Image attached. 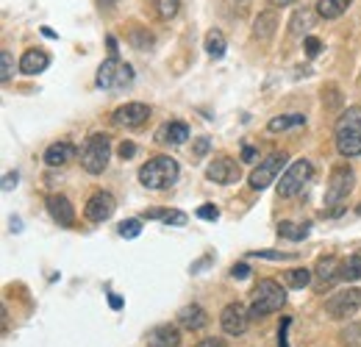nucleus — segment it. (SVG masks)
Here are the masks:
<instances>
[{
    "label": "nucleus",
    "instance_id": "1",
    "mask_svg": "<svg viewBox=\"0 0 361 347\" xmlns=\"http://www.w3.org/2000/svg\"><path fill=\"white\" fill-rule=\"evenodd\" d=\"M178 162L176 159H170V156H156V159H150L147 164H142V170H139V181H142V186H147V189H167V186H173L176 181H178Z\"/></svg>",
    "mask_w": 361,
    "mask_h": 347
},
{
    "label": "nucleus",
    "instance_id": "2",
    "mask_svg": "<svg viewBox=\"0 0 361 347\" xmlns=\"http://www.w3.org/2000/svg\"><path fill=\"white\" fill-rule=\"evenodd\" d=\"M336 150L342 156H361V109H348L336 123Z\"/></svg>",
    "mask_w": 361,
    "mask_h": 347
},
{
    "label": "nucleus",
    "instance_id": "3",
    "mask_svg": "<svg viewBox=\"0 0 361 347\" xmlns=\"http://www.w3.org/2000/svg\"><path fill=\"white\" fill-rule=\"evenodd\" d=\"M286 300V292L281 289V284L278 281H272V278H264V281H259V286H256V292H253V303H250V317H267L272 311H278L281 305Z\"/></svg>",
    "mask_w": 361,
    "mask_h": 347
},
{
    "label": "nucleus",
    "instance_id": "4",
    "mask_svg": "<svg viewBox=\"0 0 361 347\" xmlns=\"http://www.w3.org/2000/svg\"><path fill=\"white\" fill-rule=\"evenodd\" d=\"M94 84L100 89H126L134 84V67L123 64L120 59H106L94 75Z\"/></svg>",
    "mask_w": 361,
    "mask_h": 347
},
{
    "label": "nucleus",
    "instance_id": "5",
    "mask_svg": "<svg viewBox=\"0 0 361 347\" xmlns=\"http://www.w3.org/2000/svg\"><path fill=\"white\" fill-rule=\"evenodd\" d=\"M109 156H111V145H109V136L106 133H92L81 150V164L84 170L92 175L103 173L106 164H109Z\"/></svg>",
    "mask_w": 361,
    "mask_h": 347
},
{
    "label": "nucleus",
    "instance_id": "6",
    "mask_svg": "<svg viewBox=\"0 0 361 347\" xmlns=\"http://www.w3.org/2000/svg\"><path fill=\"white\" fill-rule=\"evenodd\" d=\"M356 175L348 164L334 167V173L328 178V192H325V206H339L342 200H348V195L353 192Z\"/></svg>",
    "mask_w": 361,
    "mask_h": 347
},
{
    "label": "nucleus",
    "instance_id": "7",
    "mask_svg": "<svg viewBox=\"0 0 361 347\" xmlns=\"http://www.w3.org/2000/svg\"><path fill=\"white\" fill-rule=\"evenodd\" d=\"M312 175H314L312 162H295L286 173L281 175V181H278V195H281V197H292V195H298V192L309 183Z\"/></svg>",
    "mask_w": 361,
    "mask_h": 347
},
{
    "label": "nucleus",
    "instance_id": "8",
    "mask_svg": "<svg viewBox=\"0 0 361 347\" xmlns=\"http://www.w3.org/2000/svg\"><path fill=\"white\" fill-rule=\"evenodd\" d=\"M359 308H361V289H342L339 295H334L325 303V311H328L331 319H348Z\"/></svg>",
    "mask_w": 361,
    "mask_h": 347
},
{
    "label": "nucleus",
    "instance_id": "9",
    "mask_svg": "<svg viewBox=\"0 0 361 347\" xmlns=\"http://www.w3.org/2000/svg\"><path fill=\"white\" fill-rule=\"evenodd\" d=\"M283 164H286V153H272L264 162H259V167L250 173V189H267Z\"/></svg>",
    "mask_w": 361,
    "mask_h": 347
},
{
    "label": "nucleus",
    "instance_id": "10",
    "mask_svg": "<svg viewBox=\"0 0 361 347\" xmlns=\"http://www.w3.org/2000/svg\"><path fill=\"white\" fill-rule=\"evenodd\" d=\"M117 203L109 192H94L90 200H87V209H84V217L90 222H106V219L114 214Z\"/></svg>",
    "mask_w": 361,
    "mask_h": 347
},
{
    "label": "nucleus",
    "instance_id": "11",
    "mask_svg": "<svg viewBox=\"0 0 361 347\" xmlns=\"http://www.w3.org/2000/svg\"><path fill=\"white\" fill-rule=\"evenodd\" d=\"M150 117V109L145 103H126L114 111V126H123V128H139L142 123H147Z\"/></svg>",
    "mask_w": 361,
    "mask_h": 347
},
{
    "label": "nucleus",
    "instance_id": "12",
    "mask_svg": "<svg viewBox=\"0 0 361 347\" xmlns=\"http://www.w3.org/2000/svg\"><path fill=\"white\" fill-rule=\"evenodd\" d=\"M247 322H250V311H245L242 303H231L223 311V328L231 336H242L247 331Z\"/></svg>",
    "mask_w": 361,
    "mask_h": 347
},
{
    "label": "nucleus",
    "instance_id": "13",
    "mask_svg": "<svg viewBox=\"0 0 361 347\" xmlns=\"http://www.w3.org/2000/svg\"><path fill=\"white\" fill-rule=\"evenodd\" d=\"M47 214L56 219L59 225L70 228L75 222V212H73V203L64 197V195H50L47 197Z\"/></svg>",
    "mask_w": 361,
    "mask_h": 347
},
{
    "label": "nucleus",
    "instance_id": "14",
    "mask_svg": "<svg viewBox=\"0 0 361 347\" xmlns=\"http://www.w3.org/2000/svg\"><path fill=\"white\" fill-rule=\"evenodd\" d=\"M314 278H317V292H325L336 278H342V267H339V261L334 259V256H325V259H319L314 269Z\"/></svg>",
    "mask_w": 361,
    "mask_h": 347
},
{
    "label": "nucleus",
    "instance_id": "15",
    "mask_svg": "<svg viewBox=\"0 0 361 347\" xmlns=\"http://www.w3.org/2000/svg\"><path fill=\"white\" fill-rule=\"evenodd\" d=\"M209 181H214V183H233L236 178H239V167H236V162L233 159H214L212 164H209Z\"/></svg>",
    "mask_w": 361,
    "mask_h": 347
},
{
    "label": "nucleus",
    "instance_id": "16",
    "mask_svg": "<svg viewBox=\"0 0 361 347\" xmlns=\"http://www.w3.org/2000/svg\"><path fill=\"white\" fill-rule=\"evenodd\" d=\"M145 342H147V347H178L180 334L176 325H159L145 336Z\"/></svg>",
    "mask_w": 361,
    "mask_h": 347
},
{
    "label": "nucleus",
    "instance_id": "17",
    "mask_svg": "<svg viewBox=\"0 0 361 347\" xmlns=\"http://www.w3.org/2000/svg\"><path fill=\"white\" fill-rule=\"evenodd\" d=\"M275 28H278V14H275L272 8H267V11H262V14L256 17V23H253V37H256L259 42H270Z\"/></svg>",
    "mask_w": 361,
    "mask_h": 347
},
{
    "label": "nucleus",
    "instance_id": "18",
    "mask_svg": "<svg viewBox=\"0 0 361 347\" xmlns=\"http://www.w3.org/2000/svg\"><path fill=\"white\" fill-rule=\"evenodd\" d=\"M189 139V126L180 123V120H173V123H164L159 128V142H167V145H183Z\"/></svg>",
    "mask_w": 361,
    "mask_h": 347
},
{
    "label": "nucleus",
    "instance_id": "19",
    "mask_svg": "<svg viewBox=\"0 0 361 347\" xmlns=\"http://www.w3.org/2000/svg\"><path fill=\"white\" fill-rule=\"evenodd\" d=\"M73 156H75V147H73L70 142H56V145H50L45 150V164L47 167H61V164H67Z\"/></svg>",
    "mask_w": 361,
    "mask_h": 347
},
{
    "label": "nucleus",
    "instance_id": "20",
    "mask_svg": "<svg viewBox=\"0 0 361 347\" xmlns=\"http://www.w3.org/2000/svg\"><path fill=\"white\" fill-rule=\"evenodd\" d=\"M47 64H50V56H47L45 50H28V53L20 59V70H23L25 75L42 73V70H47Z\"/></svg>",
    "mask_w": 361,
    "mask_h": 347
},
{
    "label": "nucleus",
    "instance_id": "21",
    "mask_svg": "<svg viewBox=\"0 0 361 347\" xmlns=\"http://www.w3.org/2000/svg\"><path fill=\"white\" fill-rule=\"evenodd\" d=\"M178 322L189 331H200L206 328V311L200 305H183L178 311Z\"/></svg>",
    "mask_w": 361,
    "mask_h": 347
},
{
    "label": "nucleus",
    "instance_id": "22",
    "mask_svg": "<svg viewBox=\"0 0 361 347\" xmlns=\"http://www.w3.org/2000/svg\"><path fill=\"white\" fill-rule=\"evenodd\" d=\"M350 3H353V0H317V14H319L322 20H336L339 14L348 11Z\"/></svg>",
    "mask_w": 361,
    "mask_h": 347
},
{
    "label": "nucleus",
    "instance_id": "23",
    "mask_svg": "<svg viewBox=\"0 0 361 347\" xmlns=\"http://www.w3.org/2000/svg\"><path fill=\"white\" fill-rule=\"evenodd\" d=\"M298 126H306V117L303 114H283V117H275L267 123V130L270 133H281V130L298 128Z\"/></svg>",
    "mask_w": 361,
    "mask_h": 347
},
{
    "label": "nucleus",
    "instance_id": "24",
    "mask_svg": "<svg viewBox=\"0 0 361 347\" xmlns=\"http://www.w3.org/2000/svg\"><path fill=\"white\" fill-rule=\"evenodd\" d=\"M312 281V272L309 269H286L283 272V284L289 286V289H306V284Z\"/></svg>",
    "mask_w": 361,
    "mask_h": 347
},
{
    "label": "nucleus",
    "instance_id": "25",
    "mask_svg": "<svg viewBox=\"0 0 361 347\" xmlns=\"http://www.w3.org/2000/svg\"><path fill=\"white\" fill-rule=\"evenodd\" d=\"M206 53L212 56V59H220L223 53H226V37H223V31H209L206 34Z\"/></svg>",
    "mask_w": 361,
    "mask_h": 347
},
{
    "label": "nucleus",
    "instance_id": "26",
    "mask_svg": "<svg viewBox=\"0 0 361 347\" xmlns=\"http://www.w3.org/2000/svg\"><path fill=\"white\" fill-rule=\"evenodd\" d=\"M309 231H312L309 222H300V225H298V222H281V225H278V233H281L283 239H303Z\"/></svg>",
    "mask_w": 361,
    "mask_h": 347
},
{
    "label": "nucleus",
    "instance_id": "27",
    "mask_svg": "<svg viewBox=\"0 0 361 347\" xmlns=\"http://www.w3.org/2000/svg\"><path fill=\"white\" fill-rule=\"evenodd\" d=\"M342 278H345V281H359L361 278V256L359 253H353L350 259L342 264Z\"/></svg>",
    "mask_w": 361,
    "mask_h": 347
},
{
    "label": "nucleus",
    "instance_id": "28",
    "mask_svg": "<svg viewBox=\"0 0 361 347\" xmlns=\"http://www.w3.org/2000/svg\"><path fill=\"white\" fill-rule=\"evenodd\" d=\"M156 3V11L161 20H173L180 11V0H153Z\"/></svg>",
    "mask_w": 361,
    "mask_h": 347
},
{
    "label": "nucleus",
    "instance_id": "29",
    "mask_svg": "<svg viewBox=\"0 0 361 347\" xmlns=\"http://www.w3.org/2000/svg\"><path fill=\"white\" fill-rule=\"evenodd\" d=\"M339 339H342V345L345 347H359L361 345V325H348L342 334H339Z\"/></svg>",
    "mask_w": 361,
    "mask_h": 347
},
{
    "label": "nucleus",
    "instance_id": "30",
    "mask_svg": "<svg viewBox=\"0 0 361 347\" xmlns=\"http://www.w3.org/2000/svg\"><path fill=\"white\" fill-rule=\"evenodd\" d=\"M312 25V11H295V17H292V25H289V31L292 34H300V31H306Z\"/></svg>",
    "mask_w": 361,
    "mask_h": 347
},
{
    "label": "nucleus",
    "instance_id": "31",
    "mask_svg": "<svg viewBox=\"0 0 361 347\" xmlns=\"http://www.w3.org/2000/svg\"><path fill=\"white\" fill-rule=\"evenodd\" d=\"M139 233H142V222H139V219H126V222H120V236L136 239Z\"/></svg>",
    "mask_w": 361,
    "mask_h": 347
},
{
    "label": "nucleus",
    "instance_id": "32",
    "mask_svg": "<svg viewBox=\"0 0 361 347\" xmlns=\"http://www.w3.org/2000/svg\"><path fill=\"white\" fill-rule=\"evenodd\" d=\"M0 64H3V73H0V78H3V84H8L11 81V73H14V59H11V53H0Z\"/></svg>",
    "mask_w": 361,
    "mask_h": 347
},
{
    "label": "nucleus",
    "instance_id": "33",
    "mask_svg": "<svg viewBox=\"0 0 361 347\" xmlns=\"http://www.w3.org/2000/svg\"><path fill=\"white\" fill-rule=\"evenodd\" d=\"M209 147H212V139H209V136H197L195 145H192V156H195V159H203V156L209 153Z\"/></svg>",
    "mask_w": 361,
    "mask_h": 347
},
{
    "label": "nucleus",
    "instance_id": "34",
    "mask_svg": "<svg viewBox=\"0 0 361 347\" xmlns=\"http://www.w3.org/2000/svg\"><path fill=\"white\" fill-rule=\"evenodd\" d=\"M253 256H259V259H270V261H292L295 259V253H281V250H256Z\"/></svg>",
    "mask_w": 361,
    "mask_h": 347
},
{
    "label": "nucleus",
    "instance_id": "35",
    "mask_svg": "<svg viewBox=\"0 0 361 347\" xmlns=\"http://www.w3.org/2000/svg\"><path fill=\"white\" fill-rule=\"evenodd\" d=\"M131 39H134V44L139 50H150V44H153V37H150L147 31H134Z\"/></svg>",
    "mask_w": 361,
    "mask_h": 347
},
{
    "label": "nucleus",
    "instance_id": "36",
    "mask_svg": "<svg viewBox=\"0 0 361 347\" xmlns=\"http://www.w3.org/2000/svg\"><path fill=\"white\" fill-rule=\"evenodd\" d=\"M197 217L212 219V222H214V219L220 217V209H217V206H200V209H197Z\"/></svg>",
    "mask_w": 361,
    "mask_h": 347
},
{
    "label": "nucleus",
    "instance_id": "37",
    "mask_svg": "<svg viewBox=\"0 0 361 347\" xmlns=\"http://www.w3.org/2000/svg\"><path fill=\"white\" fill-rule=\"evenodd\" d=\"M164 222H167V225H186V214H183V212H167V214H164Z\"/></svg>",
    "mask_w": 361,
    "mask_h": 347
},
{
    "label": "nucleus",
    "instance_id": "38",
    "mask_svg": "<svg viewBox=\"0 0 361 347\" xmlns=\"http://www.w3.org/2000/svg\"><path fill=\"white\" fill-rule=\"evenodd\" d=\"M134 153H136V145H134V142H123V145H120V159H123V162L134 159Z\"/></svg>",
    "mask_w": 361,
    "mask_h": 347
},
{
    "label": "nucleus",
    "instance_id": "39",
    "mask_svg": "<svg viewBox=\"0 0 361 347\" xmlns=\"http://www.w3.org/2000/svg\"><path fill=\"white\" fill-rule=\"evenodd\" d=\"M17 181H20V175H17V173H6V175H3V192H11V189L17 186Z\"/></svg>",
    "mask_w": 361,
    "mask_h": 347
},
{
    "label": "nucleus",
    "instance_id": "40",
    "mask_svg": "<svg viewBox=\"0 0 361 347\" xmlns=\"http://www.w3.org/2000/svg\"><path fill=\"white\" fill-rule=\"evenodd\" d=\"M319 50H322V42L314 39V37H309V39H306V53H309V56H317Z\"/></svg>",
    "mask_w": 361,
    "mask_h": 347
},
{
    "label": "nucleus",
    "instance_id": "41",
    "mask_svg": "<svg viewBox=\"0 0 361 347\" xmlns=\"http://www.w3.org/2000/svg\"><path fill=\"white\" fill-rule=\"evenodd\" d=\"M231 275H233V278H239V281H242V278H247V275H250V269H247V264H236V267H233V269H231Z\"/></svg>",
    "mask_w": 361,
    "mask_h": 347
},
{
    "label": "nucleus",
    "instance_id": "42",
    "mask_svg": "<svg viewBox=\"0 0 361 347\" xmlns=\"http://www.w3.org/2000/svg\"><path fill=\"white\" fill-rule=\"evenodd\" d=\"M164 214H167V209H147V212H145L147 219H164Z\"/></svg>",
    "mask_w": 361,
    "mask_h": 347
},
{
    "label": "nucleus",
    "instance_id": "43",
    "mask_svg": "<svg viewBox=\"0 0 361 347\" xmlns=\"http://www.w3.org/2000/svg\"><path fill=\"white\" fill-rule=\"evenodd\" d=\"M253 159H256V147L245 145V147H242V162H253Z\"/></svg>",
    "mask_w": 361,
    "mask_h": 347
},
{
    "label": "nucleus",
    "instance_id": "44",
    "mask_svg": "<svg viewBox=\"0 0 361 347\" xmlns=\"http://www.w3.org/2000/svg\"><path fill=\"white\" fill-rule=\"evenodd\" d=\"M197 347H226V342L223 339H214V336H209V339H203Z\"/></svg>",
    "mask_w": 361,
    "mask_h": 347
},
{
    "label": "nucleus",
    "instance_id": "45",
    "mask_svg": "<svg viewBox=\"0 0 361 347\" xmlns=\"http://www.w3.org/2000/svg\"><path fill=\"white\" fill-rule=\"evenodd\" d=\"M106 47H109V56L117 59V39L114 37H106Z\"/></svg>",
    "mask_w": 361,
    "mask_h": 347
},
{
    "label": "nucleus",
    "instance_id": "46",
    "mask_svg": "<svg viewBox=\"0 0 361 347\" xmlns=\"http://www.w3.org/2000/svg\"><path fill=\"white\" fill-rule=\"evenodd\" d=\"M109 303H111V308H123V300H120L117 295H111V298H109Z\"/></svg>",
    "mask_w": 361,
    "mask_h": 347
},
{
    "label": "nucleus",
    "instance_id": "47",
    "mask_svg": "<svg viewBox=\"0 0 361 347\" xmlns=\"http://www.w3.org/2000/svg\"><path fill=\"white\" fill-rule=\"evenodd\" d=\"M272 6H289V3H292V0H270Z\"/></svg>",
    "mask_w": 361,
    "mask_h": 347
},
{
    "label": "nucleus",
    "instance_id": "48",
    "mask_svg": "<svg viewBox=\"0 0 361 347\" xmlns=\"http://www.w3.org/2000/svg\"><path fill=\"white\" fill-rule=\"evenodd\" d=\"M100 3H103V6H111V3H114V0H100Z\"/></svg>",
    "mask_w": 361,
    "mask_h": 347
},
{
    "label": "nucleus",
    "instance_id": "49",
    "mask_svg": "<svg viewBox=\"0 0 361 347\" xmlns=\"http://www.w3.org/2000/svg\"><path fill=\"white\" fill-rule=\"evenodd\" d=\"M359 214H361V209H359Z\"/></svg>",
    "mask_w": 361,
    "mask_h": 347
}]
</instances>
